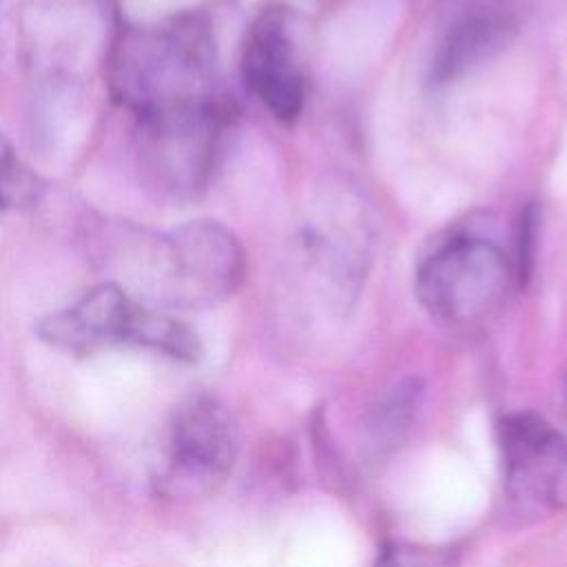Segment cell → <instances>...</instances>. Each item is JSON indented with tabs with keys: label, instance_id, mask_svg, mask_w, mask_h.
<instances>
[{
	"label": "cell",
	"instance_id": "11",
	"mask_svg": "<svg viewBox=\"0 0 567 567\" xmlns=\"http://www.w3.org/2000/svg\"><path fill=\"white\" fill-rule=\"evenodd\" d=\"M516 33V16L509 4H492L456 11L445 27L430 60L427 82L447 86L494 58Z\"/></svg>",
	"mask_w": 567,
	"mask_h": 567
},
{
	"label": "cell",
	"instance_id": "5",
	"mask_svg": "<svg viewBox=\"0 0 567 567\" xmlns=\"http://www.w3.org/2000/svg\"><path fill=\"white\" fill-rule=\"evenodd\" d=\"M518 279L516 261L501 244L481 235H452L419 264L414 292L434 319L470 326L487 319Z\"/></svg>",
	"mask_w": 567,
	"mask_h": 567
},
{
	"label": "cell",
	"instance_id": "1",
	"mask_svg": "<svg viewBox=\"0 0 567 567\" xmlns=\"http://www.w3.org/2000/svg\"><path fill=\"white\" fill-rule=\"evenodd\" d=\"M97 259L137 301L206 308L230 297L246 277L237 235L215 219H193L164 233L115 226L97 239Z\"/></svg>",
	"mask_w": 567,
	"mask_h": 567
},
{
	"label": "cell",
	"instance_id": "3",
	"mask_svg": "<svg viewBox=\"0 0 567 567\" xmlns=\"http://www.w3.org/2000/svg\"><path fill=\"white\" fill-rule=\"evenodd\" d=\"M124 27L120 0H20L22 71L42 93H78L106 75Z\"/></svg>",
	"mask_w": 567,
	"mask_h": 567
},
{
	"label": "cell",
	"instance_id": "9",
	"mask_svg": "<svg viewBox=\"0 0 567 567\" xmlns=\"http://www.w3.org/2000/svg\"><path fill=\"white\" fill-rule=\"evenodd\" d=\"M241 73L248 91L279 122H295L306 104V75L295 29L284 7L255 16L241 49Z\"/></svg>",
	"mask_w": 567,
	"mask_h": 567
},
{
	"label": "cell",
	"instance_id": "15",
	"mask_svg": "<svg viewBox=\"0 0 567 567\" xmlns=\"http://www.w3.org/2000/svg\"><path fill=\"white\" fill-rule=\"evenodd\" d=\"M452 4H458V11L465 9H476V7H489V4H507L505 0H445Z\"/></svg>",
	"mask_w": 567,
	"mask_h": 567
},
{
	"label": "cell",
	"instance_id": "8",
	"mask_svg": "<svg viewBox=\"0 0 567 567\" xmlns=\"http://www.w3.org/2000/svg\"><path fill=\"white\" fill-rule=\"evenodd\" d=\"M507 496L523 509L567 507V436L545 416L523 410L498 423Z\"/></svg>",
	"mask_w": 567,
	"mask_h": 567
},
{
	"label": "cell",
	"instance_id": "17",
	"mask_svg": "<svg viewBox=\"0 0 567 567\" xmlns=\"http://www.w3.org/2000/svg\"><path fill=\"white\" fill-rule=\"evenodd\" d=\"M0 7H2V0H0Z\"/></svg>",
	"mask_w": 567,
	"mask_h": 567
},
{
	"label": "cell",
	"instance_id": "4",
	"mask_svg": "<svg viewBox=\"0 0 567 567\" xmlns=\"http://www.w3.org/2000/svg\"><path fill=\"white\" fill-rule=\"evenodd\" d=\"M35 330L42 341L69 352L137 346L188 363L202 354V341L188 323L137 301L109 279L47 315Z\"/></svg>",
	"mask_w": 567,
	"mask_h": 567
},
{
	"label": "cell",
	"instance_id": "14",
	"mask_svg": "<svg viewBox=\"0 0 567 567\" xmlns=\"http://www.w3.org/2000/svg\"><path fill=\"white\" fill-rule=\"evenodd\" d=\"M377 567H458V554L450 547L396 540L381 549Z\"/></svg>",
	"mask_w": 567,
	"mask_h": 567
},
{
	"label": "cell",
	"instance_id": "16",
	"mask_svg": "<svg viewBox=\"0 0 567 567\" xmlns=\"http://www.w3.org/2000/svg\"><path fill=\"white\" fill-rule=\"evenodd\" d=\"M565 403H567V383H565Z\"/></svg>",
	"mask_w": 567,
	"mask_h": 567
},
{
	"label": "cell",
	"instance_id": "12",
	"mask_svg": "<svg viewBox=\"0 0 567 567\" xmlns=\"http://www.w3.org/2000/svg\"><path fill=\"white\" fill-rule=\"evenodd\" d=\"M423 381L408 377L394 383L368 419V443L377 454H388L403 443L423 405Z\"/></svg>",
	"mask_w": 567,
	"mask_h": 567
},
{
	"label": "cell",
	"instance_id": "2",
	"mask_svg": "<svg viewBox=\"0 0 567 567\" xmlns=\"http://www.w3.org/2000/svg\"><path fill=\"white\" fill-rule=\"evenodd\" d=\"M113 97L137 120L226 104L213 27L204 13L124 27L106 66Z\"/></svg>",
	"mask_w": 567,
	"mask_h": 567
},
{
	"label": "cell",
	"instance_id": "7",
	"mask_svg": "<svg viewBox=\"0 0 567 567\" xmlns=\"http://www.w3.org/2000/svg\"><path fill=\"white\" fill-rule=\"evenodd\" d=\"M237 450L233 414L215 396H190L173 414L159 483L171 494L208 492L230 474Z\"/></svg>",
	"mask_w": 567,
	"mask_h": 567
},
{
	"label": "cell",
	"instance_id": "6",
	"mask_svg": "<svg viewBox=\"0 0 567 567\" xmlns=\"http://www.w3.org/2000/svg\"><path fill=\"white\" fill-rule=\"evenodd\" d=\"M230 115L226 102L202 111L137 117L135 159L144 184L171 199L197 195L217 166Z\"/></svg>",
	"mask_w": 567,
	"mask_h": 567
},
{
	"label": "cell",
	"instance_id": "13",
	"mask_svg": "<svg viewBox=\"0 0 567 567\" xmlns=\"http://www.w3.org/2000/svg\"><path fill=\"white\" fill-rule=\"evenodd\" d=\"M38 175L22 162L11 140L0 131V215L31 206L40 197Z\"/></svg>",
	"mask_w": 567,
	"mask_h": 567
},
{
	"label": "cell",
	"instance_id": "10",
	"mask_svg": "<svg viewBox=\"0 0 567 567\" xmlns=\"http://www.w3.org/2000/svg\"><path fill=\"white\" fill-rule=\"evenodd\" d=\"M368 246L365 215L352 206L328 208L306 233L310 264L339 306H348L361 288L370 259Z\"/></svg>",
	"mask_w": 567,
	"mask_h": 567
}]
</instances>
